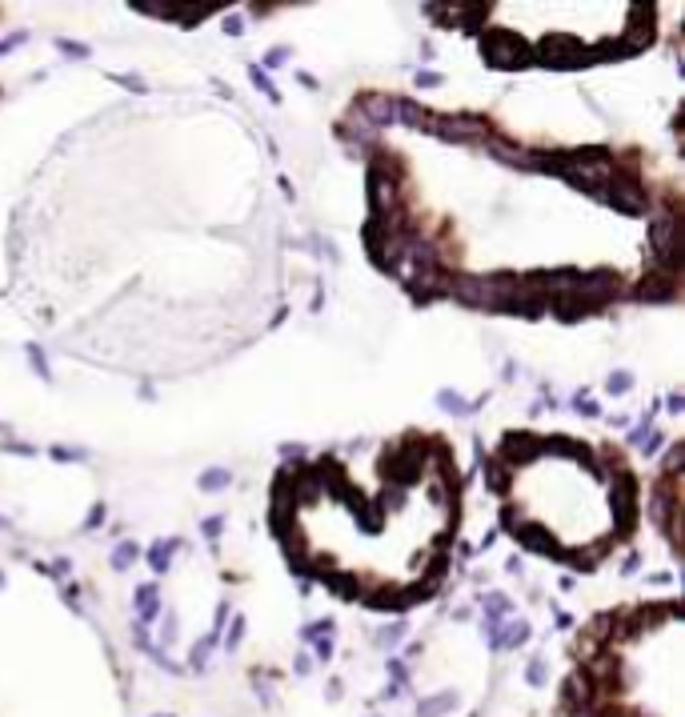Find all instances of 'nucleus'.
I'll use <instances>...</instances> for the list:
<instances>
[{
    "label": "nucleus",
    "instance_id": "obj_1",
    "mask_svg": "<svg viewBox=\"0 0 685 717\" xmlns=\"http://www.w3.org/2000/svg\"><path fill=\"white\" fill-rule=\"evenodd\" d=\"M533 173H549L569 181L574 188H593L605 181L610 173H617V157L610 149H598V145H581V149H533Z\"/></svg>",
    "mask_w": 685,
    "mask_h": 717
},
{
    "label": "nucleus",
    "instance_id": "obj_2",
    "mask_svg": "<svg viewBox=\"0 0 685 717\" xmlns=\"http://www.w3.org/2000/svg\"><path fill=\"white\" fill-rule=\"evenodd\" d=\"M413 236H417V229H413L405 217H393V221L369 217V224H365V253L373 257L377 269L397 272L401 265H405V253H409Z\"/></svg>",
    "mask_w": 685,
    "mask_h": 717
},
{
    "label": "nucleus",
    "instance_id": "obj_3",
    "mask_svg": "<svg viewBox=\"0 0 685 717\" xmlns=\"http://www.w3.org/2000/svg\"><path fill=\"white\" fill-rule=\"evenodd\" d=\"M649 253L653 265L665 277H677L685 260V236H681V212L677 209H653V229H649Z\"/></svg>",
    "mask_w": 685,
    "mask_h": 717
},
{
    "label": "nucleus",
    "instance_id": "obj_4",
    "mask_svg": "<svg viewBox=\"0 0 685 717\" xmlns=\"http://www.w3.org/2000/svg\"><path fill=\"white\" fill-rule=\"evenodd\" d=\"M425 465H429V437L413 433V437H405L401 445H393L389 461L381 465V477H385L389 485H409L425 473Z\"/></svg>",
    "mask_w": 685,
    "mask_h": 717
},
{
    "label": "nucleus",
    "instance_id": "obj_5",
    "mask_svg": "<svg viewBox=\"0 0 685 717\" xmlns=\"http://www.w3.org/2000/svg\"><path fill=\"white\" fill-rule=\"evenodd\" d=\"M593 197H598L601 205L617 209V212H629V217H645L649 212V193L641 188V181L629 176V173H610L598 188H593Z\"/></svg>",
    "mask_w": 685,
    "mask_h": 717
},
{
    "label": "nucleus",
    "instance_id": "obj_6",
    "mask_svg": "<svg viewBox=\"0 0 685 717\" xmlns=\"http://www.w3.org/2000/svg\"><path fill=\"white\" fill-rule=\"evenodd\" d=\"M425 133H433L445 145H469V140H485L489 124L481 116H469V112H429Z\"/></svg>",
    "mask_w": 685,
    "mask_h": 717
},
{
    "label": "nucleus",
    "instance_id": "obj_7",
    "mask_svg": "<svg viewBox=\"0 0 685 717\" xmlns=\"http://www.w3.org/2000/svg\"><path fill=\"white\" fill-rule=\"evenodd\" d=\"M481 49H485V61L493 64V68H505V73L525 68V64L533 61L525 37H517L509 28H489V32H481Z\"/></svg>",
    "mask_w": 685,
    "mask_h": 717
},
{
    "label": "nucleus",
    "instance_id": "obj_8",
    "mask_svg": "<svg viewBox=\"0 0 685 717\" xmlns=\"http://www.w3.org/2000/svg\"><path fill=\"white\" fill-rule=\"evenodd\" d=\"M529 56L537 64H549V68H586V64H593L589 44H581L577 37H549L537 49H529Z\"/></svg>",
    "mask_w": 685,
    "mask_h": 717
},
{
    "label": "nucleus",
    "instance_id": "obj_9",
    "mask_svg": "<svg viewBox=\"0 0 685 717\" xmlns=\"http://www.w3.org/2000/svg\"><path fill=\"white\" fill-rule=\"evenodd\" d=\"M613 525H617V533L622 537H629V529H634V517H637V497H634V477L625 469L613 473Z\"/></svg>",
    "mask_w": 685,
    "mask_h": 717
},
{
    "label": "nucleus",
    "instance_id": "obj_10",
    "mask_svg": "<svg viewBox=\"0 0 685 717\" xmlns=\"http://www.w3.org/2000/svg\"><path fill=\"white\" fill-rule=\"evenodd\" d=\"M537 453H545V437L537 433H505L497 449V461L501 465H525V461H533Z\"/></svg>",
    "mask_w": 685,
    "mask_h": 717
},
{
    "label": "nucleus",
    "instance_id": "obj_11",
    "mask_svg": "<svg viewBox=\"0 0 685 717\" xmlns=\"http://www.w3.org/2000/svg\"><path fill=\"white\" fill-rule=\"evenodd\" d=\"M133 13H145V16H164V20H181V25H197L212 13V4H152V0H137Z\"/></svg>",
    "mask_w": 685,
    "mask_h": 717
},
{
    "label": "nucleus",
    "instance_id": "obj_12",
    "mask_svg": "<svg viewBox=\"0 0 685 717\" xmlns=\"http://www.w3.org/2000/svg\"><path fill=\"white\" fill-rule=\"evenodd\" d=\"M634 16H637V20H634L629 28H625V37L617 40V44L625 49V56H629V52H641V49H649V44H653V37H657V20H649L653 13H649L645 4H637V8H634Z\"/></svg>",
    "mask_w": 685,
    "mask_h": 717
},
{
    "label": "nucleus",
    "instance_id": "obj_13",
    "mask_svg": "<svg viewBox=\"0 0 685 717\" xmlns=\"http://www.w3.org/2000/svg\"><path fill=\"white\" fill-rule=\"evenodd\" d=\"M357 121L369 124V128H385V124H393L397 116H393V97H381V92H365V97H357Z\"/></svg>",
    "mask_w": 685,
    "mask_h": 717
},
{
    "label": "nucleus",
    "instance_id": "obj_14",
    "mask_svg": "<svg viewBox=\"0 0 685 717\" xmlns=\"http://www.w3.org/2000/svg\"><path fill=\"white\" fill-rule=\"evenodd\" d=\"M313 569H317V565H313ZM317 573L325 577V585H329L337 597H345V601H361V597H365V585H361L357 573H341V569H333V573H329V569H317Z\"/></svg>",
    "mask_w": 685,
    "mask_h": 717
},
{
    "label": "nucleus",
    "instance_id": "obj_15",
    "mask_svg": "<svg viewBox=\"0 0 685 717\" xmlns=\"http://www.w3.org/2000/svg\"><path fill=\"white\" fill-rule=\"evenodd\" d=\"M673 293H677V277H665V272H649L645 281L637 284L641 301H669Z\"/></svg>",
    "mask_w": 685,
    "mask_h": 717
},
{
    "label": "nucleus",
    "instance_id": "obj_16",
    "mask_svg": "<svg viewBox=\"0 0 685 717\" xmlns=\"http://www.w3.org/2000/svg\"><path fill=\"white\" fill-rule=\"evenodd\" d=\"M517 541H521L525 549H533V553H549V557L561 553L557 541H553L545 529H537V525H517Z\"/></svg>",
    "mask_w": 685,
    "mask_h": 717
},
{
    "label": "nucleus",
    "instance_id": "obj_17",
    "mask_svg": "<svg viewBox=\"0 0 685 717\" xmlns=\"http://www.w3.org/2000/svg\"><path fill=\"white\" fill-rule=\"evenodd\" d=\"M393 116H397L401 124H409V128H425V121H429V109H421L417 100L409 97H397L393 100Z\"/></svg>",
    "mask_w": 685,
    "mask_h": 717
},
{
    "label": "nucleus",
    "instance_id": "obj_18",
    "mask_svg": "<svg viewBox=\"0 0 685 717\" xmlns=\"http://www.w3.org/2000/svg\"><path fill=\"white\" fill-rule=\"evenodd\" d=\"M437 405L445 409L449 417H469V413H477V409H481V401H465L461 393H453V389H441V393H437Z\"/></svg>",
    "mask_w": 685,
    "mask_h": 717
},
{
    "label": "nucleus",
    "instance_id": "obj_19",
    "mask_svg": "<svg viewBox=\"0 0 685 717\" xmlns=\"http://www.w3.org/2000/svg\"><path fill=\"white\" fill-rule=\"evenodd\" d=\"M176 549H181V541H176V537H164V541H157L145 557H149V565L157 569V573H164V569L173 565V553H176Z\"/></svg>",
    "mask_w": 685,
    "mask_h": 717
},
{
    "label": "nucleus",
    "instance_id": "obj_20",
    "mask_svg": "<svg viewBox=\"0 0 685 717\" xmlns=\"http://www.w3.org/2000/svg\"><path fill=\"white\" fill-rule=\"evenodd\" d=\"M157 585H140L137 589V613H140V621H152L157 617Z\"/></svg>",
    "mask_w": 685,
    "mask_h": 717
},
{
    "label": "nucleus",
    "instance_id": "obj_21",
    "mask_svg": "<svg viewBox=\"0 0 685 717\" xmlns=\"http://www.w3.org/2000/svg\"><path fill=\"white\" fill-rule=\"evenodd\" d=\"M485 481L493 493H509V465H501V461H489L485 465Z\"/></svg>",
    "mask_w": 685,
    "mask_h": 717
},
{
    "label": "nucleus",
    "instance_id": "obj_22",
    "mask_svg": "<svg viewBox=\"0 0 685 717\" xmlns=\"http://www.w3.org/2000/svg\"><path fill=\"white\" fill-rule=\"evenodd\" d=\"M525 637H529V625H525V621H513V625H505V633H493V645L505 649V645H521Z\"/></svg>",
    "mask_w": 685,
    "mask_h": 717
},
{
    "label": "nucleus",
    "instance_id": "obj_23",
    "mask_svg": "<svg viewBox=\"0 0 685 717\" xmlns=\"http://www.w3.org/2000/svg\"><path fill=\"white\" fill-rule=\"evenodd\" d=\"M229 481H233V473L229 469H205L200 473V489H205V493H221Z\"/></svg>",
    "mask_w": 685,
    "mask_h": 717
},
{
    "label": "nucleus",
    "instance_id": "obj_24",
    "mask_svg": "<svg viewBox=\"0 0 685 717\" xmlns=\"http://www.w3.org/2000/svg\"><path fill=\"white\" fill-rule=\"evenodd\" d=\"M137 557H140V545H137V541H121L116 549H112V565H116V569H128Z\"/></svg>",
    "mask_w": 685,
    "mask_h": 717
},
{
    "label": "nucleus",
    "instance_id": "obj_25",
    "mask_svg": "<svg viewBox=\"0 0 685 717\" xmlns=\"http://www.w3.org/2000/svg\"><path fill=\"white\" fill-rule=\"evenodd\" d=\"M249 76H253V85L261 88V92H269V100H281V92H277V85H273V76L265 73L261 64H253V68H249Z\"/></svg>",
    "mask_w": 685,
    "mask_h": 717
},
{
    "label": "nucleus",
    "instance_id": "obj_26",
    "mask_svg": "<svg viewBox=\"0 0 685 717\" xmlns=\"http://www.w3.org/2000/svg\"><path fill=\"white\" fill-rule=\"evenodd\" d=\"M574 409L581 413V417H601V405L586 393V389H581V393H574Z\"/></svg>",
    "mask_w": 685,
    "mask_h": 717
},
{
    "label": "nucleus",
    "instance_id": "obj_27",
    "mask_svg": "<svg viewBox=\"0 0 685 717\" xmlns=\"http://www.w3.org/2000/svg\"><path fill=\"white\" fill-rule=\"evenodd\" d=\"M109 80L112 85H121V88H128V92H145V76H137V73H112Z\"/></svg>",
    "mask_w": 685,
    "mask_h": 717
},
{
    "label": "nucleus",
    "instance_id": "obj_28",
    "mask_svg": "<svg viewBox=\"0 0 685 717\" xmlns=\"http://www.w3.org/2000/svg\"><path fill=\"white\" fill-rule=\"evenodd\" d=\"M605 389H610L613 397H622V393H629L634 389V373H613L610 381H605Z\"/></svg>",
    "mask_w": 685,
    "mask_h": 717
},
{
    "label": "nucleus",
    "instance_id": "obj_29",
    "mask_svg": "<svg viewBox=\"0 0 685 717\" xmlns=\"http://www.w3.org/2000/svg\"><path fill=\"white\" fill-rule=\"evenodd\" d=\"M56 49H61L64 56H76V61H85V56H88V44H85V40H68V37H61V40H56Z\"/></svg>",
    "mask_w": 685,
    "mask_h": 717
},
{
    "label": "nucleus",
    "instance_id": "obj_30",
    "mask_svg": "<svg viewBox=\"0 0 685 717\" xmlns=\"http://www.w3.org/2000/svg\"><path fill=\"white\" fill-rule=\"evenodd\" d=\"M485 613H489V617H493V629H497V617H501V613H509V601H505V597H501V594L485 597Z\"/></svg>",
    "mask_w": 685,
    "mask_h": 717
},
{
    "label": "nucleus",
    "instance_id": "obj_31",
    "mask_svg": "<svg viewBox=\"0 0 685 717\" xmlns=\"http://www.w3.org/2000/svg\"><path fill=\"white\" fill-rule=\"evenodd\" d=\"M649 433H653V421H645V417H641V425H634V429H629V437H625V445H637V449H641V441H645Z\"/></svg>",
    "mask_w": 685,
    "mask_h": 717
},
{
    "label": "nucleus",
    "instance_id": "obj_32",
    "mask_svg": "<svg viewBox=\"0 0 685 717\" xmlns=\"http://www.w3.org/2000/svg\"><path fill=\"white\" fill-rule=\"evenodd\" d=\"M285 61H289V49H285V44H277V49L265 52V64H261V68H269V73H273V68H281Z\"/></svg>",
    "mask_w": 685,
    "mask_h": 717
},
{
    "label": "nucleus",
    "instance_id": "obj_33",
    "mask_svg": "<svg viewBox=\"0 0 685 717\" xmlns=\"http://www.w3.org/2000/svg\"><path fill=\"white\" fill-rule=\"evenodd\" d=\"M28 361H32V369H37V377H44V381H49V357L40 353V345H28Z\"/></svg>",
    "mask_w": 685,
    "mask_h": 717
},
{
    "label": "nucleus",
    "instance_id": "obj_34",
    "mask_svg": "<svg viewBox=\"0 0 685 717\" xmlns=\"http://www.w3.org/2000/svg\"><path fill=\"white\" fill-rule=\"evenodd\" d=\"M449 705H453V697H437V701H425L421 705V713L425 717H437V713H445Z\"/></svg>",
    "mask_w": 685,
    "mask_h": 717
},
{
    "label": "nucleus",
    "instance_id": "obj_35",
    "mask_svg": "<svg viewBox=\"0 0 685 717\" xmlns=\"http://www.w3.org/2000/svg\"><path fill=\"white\" fill-rule=\"evenodd\" d=\"M25 40H28V32H13V37H4V40H0V56H8L13 49H20Z\"/></svg>",
    "mask_w": 685,
    "mask_h": 717
},
{
    "label": "nucleus",
    "instance_id": "obj_36",
    "mask_svg": "<svg viewBox=\"0 0 685 717\" xmlns=\"http://www.w3.org/2000/svg\"><path fill=\"white\" fill-rule=\"evenodd\" d=\"M52 457H56V461H85V449H64V445H52Z\"/></svg>",
    "mask_w": 685,
    "mask_h": 717
},
{
    "label": "nucleus",
    "instance_id": "obj_37",
    "mask_svg": "<svg viewBox=\"0 0 685 717\" xmlns=\"http://www.w3.org/2000/svg\"><path fill=\"white\" fill-rule=\"evenodd\" d=\"M200 529H205V537H209V541H217V537H221V529H224V517H205V525H200Z\"/></svg>",
    "mask_w": 685,
    "mask_h": 717
},
{
    "label": "nucleus",
    "instance_id": "obj_38",
    "mask_svg": "<svg viewBox=\"0 0 685 717\" xmlns=\"http://www.w3.org/2000/svg\"><path fill=\"white\" fill-rule=\"evenodd\" d=\"M0 449H4V453H20V457H32V453H37V449L25 445V441H0Z\"/></svg>",
    "mask_w": 685,
    "mask_h": 717
},
{
    "label": "nucleus",
    "instance_id": "obj_39",
    "mask_svg": "<svg viewBox=\"0 0 685 717\" xmlns=\"http://www.w3.org/2000/svg\"><path fill=\"white\" fill-rule=\"evenodd\" d=\"M657 449H661V433H657V429H653V433H649L645 441H641V453H645V457H653Z\"/></svg>",
    "mask_w": 685,
    "mask_h": 717
},
{
    "label": "nucleus",
    "instance_id": "obj_40",
    "mask_svg": "<svg viewBox=\"0 0 685 717\" xmlns=\"http://www.w3.org/2000/svg\"><path fill=\"white\" fill-rule=\"evenodd\" d=\"M417 85L437 88V85H441V73H429V68H421V73H417Z\"/></svg>",
    "mask_w": 685,
    "mask_h": 717
},
{
    "label": "nucleus",
    "instance_id": "obj_41",
    "mask_svg": "<svg viewBox=\"0 0 685 717\" xmlns=\"http://www.w3.org/2000/svg\"><path fill=\"white\" fill-rule=\"evenodd\" d=\"M224 32H229V37H241V32H245V20H241V16H229V20H224Z\"/></svg>",
    "mask_w": 685,
    "mask_h": 717
},
{
    "label": "nucleus",
    "instance_id": "obj_42",
    "mask_svg": "<svg viewBox=\"0 0 685 717\" xmlns=\"http://www.w3.org/2000/svg\"><path fill=\"white\" fill-rule=\"evenodd\" d=\"M665 409H669V413H681V409H685V397H681V393H669V405H665Z\"/></svg>",
    "mask_w": 685,
    "mask_h": 717
},
{
    "label": "nucleus",
    "instance_id": "obj_43",
    "mask_svg": "<svg viewBox=\"0 0 685 717\" xmlns=\"http://www.w3.org/2000/svg\"><path fill=\"white\" fill-rule=\"evenodd\" d=\"M100 521H104V505H97L92 513H88V529H97Z\"/></svg>",
    "mask_w": 685,
    "mask_h": 717
},
{
    "label": "nucleus",
    "instance_id": "obj_44",
    "mask_svg": "<svg viewBox=\"0 0 685 717\" xmlns=\"http://www.w3.org/2000/svg\"><path fill=\"white\" fill-rule=\"evenodd\" d=\"M281 457H305V445H281Z\"/></svg>",
    "mask_w": 685,
    "mask_h": 717
},
{
    "label": "nucleus",
    "instance_id": "obj_45",
    "mask_svg": "<svg viewBox=\"0 0 685 717\" xmlns=\"http://www.w3.org/2000/svg\"><path fill=\"white\" fill-rule=\"evenodd\" d=\"M297 80H301V85H305V88H309V92H317V88H321V85H317V76H313V73H301Z\"/></svg>",
    "mask_w": 685,
    "mask_h": 717
},
{
    "label": "nucleus",
    "instance_id": "obj_46",
    "mask_svg": "<svg viewBox=\"0 0 685 717\" xmlns=\"http://www.w3.org/2000/svg\"><path fill=\"white\" fill-rule=\"evenodd\" d=\"M541 677H545V665H541V661H537V665H533V669H529V681H541Z\"/></svg>",
    "mask_w": 685,
    "mask_h": 717
},
{
    "label": "nucleus",
    "instance_id": "obj_47",
    "mask_svg": "<svg viewBox=\"0 0 685 717\" xmlns=\"http://www.w3.org/2000/svg\"><path fill=\"white\" fill-rule=\"evenodd\" d=\"M4 525H8V517H0V529H4Z\"/></svg>",
    "mask_w": 685,
    "mask_h": 717
},
{
    "label": "nucleus",
    "instance_id": "obj_48",
    "mask_svg": "<svg viewBox=\"0 0 685 717\" xmlns=\"http://www.w3.org/2000/svg\"><path fill=\"white\" fill-rule=\"evenodd\" d=\"M0 433H4V425H0Z\"/></svg>",
    "mask_w": 685,
    "mask_h": 717
},
{
    "label": "nucleus",
    "instance_id": "obj_49",
    "mask_svg": "<svg viewBox=\"0 0 685 717\" xmlns=\"http://www.w3.org/2000/svg\"><path fill=\"white\" fill-rule=\"evenodd\" d=\"M0 585H4V577H0Z\"/></svg>",
    "mask_w": 685,
    "mask_h": 717
}]
</instances>
